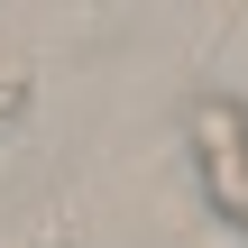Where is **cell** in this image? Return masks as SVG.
Masks as SVG:
<instances>
[{
    "instance_id": "cell-1",
    "label": "cell",
    "mask_w": 248,
    "mask_h": 248,
    "mask_svg": "<svg viewBox=\"0 0 248 248\" xmlns=\"http://www.w3.org/2000/svg\"><path fill=\"white\" fill-rule=\"evenodd\" d=\"M184 147H193V175H202V202L248 230V110L230 92H202L193 110H184Z\"/></svg>"
},
{
    "instance_id": "cell-2",
    "label": "cell",
    "mask_w": 248,
    "mask_h": 248,
    "mask_svg": "<svg viewBox=\"0 0 248 248\" xmlns=\"http://www.w3.org/2000/svg\"><path fill=\"white\" fill-rule=\"evenodd\" d=\"M28 101H37V74H28V55H0V138L28 120Z\"/></svg>"
}]
</instances>
